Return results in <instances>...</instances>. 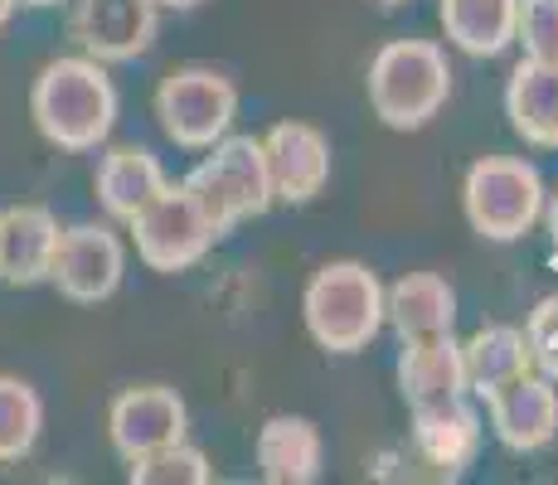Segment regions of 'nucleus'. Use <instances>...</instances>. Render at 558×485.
Wrapping results in <instances>:
<instances>
[{
  "mask_svg": "<svg viewBox=\"0 0 558 485\" xmlns=\"http://www.w3.org/2000/svg\"><path fill=\"white\" fill-rule=\"evenodd\" d=\"M117 112H122L117 83L107 78V63L88 53L45 63L29 88V117L39 136L59 150H98L112 136Z\"/></svg>",
  "mask_w": 558,
  "mask_h": 485,
  "instance_id": "f257e3e1",
  "label": "nucleus"
},
{
  "mask_svg": "<svg viewBox=\"0 0 558 485\" xmlns=\"http://www.w3.org/2000/svg\"><path fill=\"white\" fill-rule=\"evenodd\" d=\"M364 88L389 132H423L452 97V63L437 39H389L369 59Z\"/></svg>",
  "mask_w": 558,
  "mask_h": 485,
  "instance_id": "f03ea898",
  "label": "nucleus"
},
{
  "mask_svg": "<svg viewBox=\"0 0 558 485\" xmlns=\"http://www.w3.org/2000/svg\"><path fill=\"white\" fill-rule=\"evenodd\" d=\"M302 316L320 350L360 354L384 330V282L355 257L326 263L302 291Z\"/></svg>",
  "mask_w": 558,
  "mask_h": 485,
  "instance_id": "7ed1b4c3",
  "label": "nucleus"
},
{
  "mask_svg": "<svg viewBox=\"0 0 558 485\" xmlns=\"http://www.w3.org/2000/svg\"><path fill=\"white\" fill-rule=\"evenodd\" d=\"M199 199V209L209 214V223L219 229V239H229L239 223L263 219L272 209V175H267V156L257 136H219L209 146V156L180 180Z\"/></svg>",
  "mask_w": 558,
  "mask_h": 485,
  "instance_id": "20e7f679",
  "label": "nucleus"
},
{
  "mask_svg": "<svg viewBox=\"0 0 558 485\" xmlns=\"http://www.w3.org/2000/svg\"><path fill=\"white\" fill-rule=\"evenodd\" d=\"M544 199V175L520 156H481L461 185L466 223L486 243H520L539 223Z\"/></svg>",
  "mask_w": 558,
  "mask_h": 485,
  "instance_id": "39448f33",
  "label": "nucleus"
},
{
  "mask_svg": "<svg viewBox=\"0 0 558 485\" xmlns=\"http://www.w3.org/2000/svg\"><path fill=\"white\" fill-rule=\"evenodd\" d=\"M126 229H132L136 257L151 272H185V267L204 263V253L219 243V229L199 209V199L185 185H170V180H166V190L151 194L126 219Z\"/></svg>",
  "mask_w": 558,
  "mask_h": 485,
  "instance_id": "423d86ee",
  "label": "nucleus"
},
{
  "mask_svg": "<svg viewBox=\"0 0 558 485\" xmlns=\"http://www.w3.org/2000/svg\"><path fill=\"white\" fill-rule=\"evenodd\" d=\"M156 117L175 146L209 150L219 136H229L233 117H239V88H233V78H223L219 69L185 63V69L160 78Z\"/></svg>",
  "mask_w": 558,
  "mask_h": 485,
  "instance_id": "0eeeda50",
  "label": "nucleus"
},
{
  "mask_svg": "<svg viewBox=\"0 0 558 485\" xmlns=\"http://www.w3.org/2000/svg\"><path fill=\"white\" fill-rule=\"evenodd\" d=\"M126 277V243L107 223H73L59 229V247L49 263V282L59 287L63 301L73 306H98L117 296Z\"/></svg>",
  "mask_w": 558,
  "mask_h": 485,
  "instance_id": "6e6552de",
  "label": "nucleus"
},
{
  "mask_svg": "<svg viewBox=\"0 0 558 485\" xmlns=\"http://www.w3.org/2000/svg\"><path fill=\"white\" fill-rule=\"evenodd\" d=\"M160 5L156 0H73L69 39L98 63H132L156 45Z\"/></svg>",
  "mask_w": 558,
  "mask_h": 485,
  "instance_id": "1a4fd4ad",
  "label": "nucleus"
},
{
  "mask_svg": "<svg viewBox=\"0 0 558 485\" xmlns=\"http://www.w3.org/2000/svg\"><path fill=\"white\" fill-rule=\"evenodd\" d=\"M190 433V408L175 388L166 384H142V388H122L107 408V437L112 451L132 466V461L151 457L160 447H175Z\"/></svg>",
  "mask_w": 558,
  "mask_h": 485,
  "instance_id": "9d476101",
  "label": "nucleus"
},
{
  "mask_svg": "<svg viewBox=\"0 0 558 485\" xmlns=\"http://www.w3.org/2000/svg\"><path fill=\"white\" fill-rule=\"evenodd\" d=\"M481 437H486V427H481V413L471 398L423 408V413H413V427H408V461L427 481H461L476 466Z\"/></svg>",
  "mask_w": 558,
  "mask_h": 485,
  "instance_id": "9b49d317",
  "label": "nucleus"
},
{
  "mask_svg": "<svg viewBox=\"0 0 558 485\" xmlns=\"http://www.w3.org/2000/svg\"><path fill=\"white\" fill-rule=\"evenodd\" d=\"M267 175H272V199L311 204L330 185V136L311 122H277L263 136Z\"/></svg>",
  "mask_w": 558,
  "mask_h": 485,
  "instance_id": "f8f14e48",
  "label": "nucleus"
},
{
  "mask_svg": "<svg viewBox=\"0 0 558 485\" xmlns=\"http://www.w3.org/2000/svg\"><path fill=\"white\" fill-rule=\"evenodd\" d=\"M399 393H403L408 413H423V408H442V403H457V398H471L461 340L457 336L408 340L403 354H399Z\"/></svg>",
  "mask_w": 558,
  "mask_h": 485,
  "instance_id": "ddd939ff",
  "label": "nucleus"
},
{
  "mask_svg": "<svg viewBox=\"0 0 558 485\" xmlns=\"http://www.w3.org/2000/svg\"><path fill=\"white\" fill-rule=\"evenodd\" d=\"M490 427L510 451H544L558 437V388L544 374H524L486 398Z\"/></svg>",
  "mask_w": 558,
  "mask_h": 485,
  "instance_id": "4468645a",
  "label": "nucleus"
},
{
  "mask_svg": "<svg viewBox=\"0 0 558 485\" xmlns=\"http://www.w3.org/2000/svg\"><path fill=\"white\" fill-rule=\"evenodd\" d=\"M253 457L257 476L267 485H316L326 471V441H320V427L311 417L277 413L257 427Z\"/></svg>",
  "mask_w": 558,
  "mask_h": 485,
  "instance_id": "2eb2a0df",
  "label": "nucleus"
},
{
  "mask_svg": "<svg viewBox=\"0 0 558 485\" xmlns=\"http://www.w3.org/2000/svg\"><path fill=\"white\" fill-rule=\"evenodd\" d=\"M384 326H393L399 344L452 336L457 326V291L437 272H403L393 287H384Z\"/></svg>",
  "mask_w": 558,
  "mask_h": 485,
  "instance_id": "dca6fc26",
  "label": "nucleus"
},
{
  "mask_svg": "<svg viewBox=\"0 0 558 485\" xmlns=\"http://www.w3.org/2000/svg\"><path fill=\"white\" fill-rule=\"evenodd\" d=\"M53 247H59V219L45 204H10V209H0V282L10 287L49 282Z\"/></svg>",
  "mask_w": 558,
  "mask_h": 485,
  "instance_id": "f3484780",
  "label": "nucleus"
},
{
  "mask_svg": "<svg viewBox=\"0 0 558 485\" xmlns=\"http://www.w3.org/2000/svg\"><path fill=\"white\" fill-rule=\"evenodd\" d=\"M506 117L524 146L558 150V59H520L506 83Z\"/></svg>",
  "mask_w": 558,
  "mask_h": 485,
  "instance_id": "a211bd4d",
  "label": "nucleus"
},
{
  "mask_svg": "<svg viewBox=\"0 0 558 485\" xmlns=\"http://www.w3.org/2000/svg\"><path fill=\"white\" fill-rule=\"evenodd\" d=\"M93 190H98V204L107 219L126 223L151 194L166 190V170H160V160L146 146H107Z\"/></svg>",
  "mask_w": 558,
  "mask_h": 485,
  "instance_id": "6ab92c4d",
  "label": "nucleus"
},
{
  "mask_svg": "<svg viewBox=\"0 0 558 485\" xmlns=\"http://www.w3.org/2000/svg\"><path fill=\"white\" fill-rule=\"evenodd\" d=\"M461 360H466V388L471 398L486 403L490 393H500L506 384L534 374V354L520 326H481L476 336L461 344Z\"/></svg>",
  "mask_w": 558,
  "mask_h": 485,
  "instance_id": "aec40b11",
  "label": "nucleus"
},
{
  "mask_svg": "<svg viewBox=\"0 0 558 485\" xmlns=\"http://www.w3.org/2000/svg\"><path fill=\"white\" fill-rule=\"evenodd\" d=\"M514 15H520V0H442L437 5L442 35L471 59L506 53L514 45Z\"/></svg>",
  "mask_w": 558,
  "mask_h": 485,
  "instance_id": "412c9836",
  "label": "nucleus"
},
{
  "mask_svg": "<svg viewBox=\"0 0 558 485\" xmlns=\"http://www.w3.org/2000/svg\"><path fill=\"white\" fill-rule=\"evenodd\" d=\"M39 433H45V398L35 393V384L0 374V466L25 461Z\"/></svg>",
  "mask_w": 558,
  "mask_h": 485,
  "instance_id": "4be33fe9",
  "label": "nucleus"
},
{
  "mask_svg": "<svg viewBox=\"0 0 558 485\" xmlns=\"http://www.w3.org/2000/svg\"><path fill=\"white\" fill-rule=\"evenodd\" d=\"M126 476H132V485H204V481H214V471L199 447L175 441V447H160L151 457L132 461Z\"/></svg>",
  "mask_w": 558,
  "mask_h": 485,
  "instance_id": "5701e85b",
  "label": "nucleus"
},
{
  "mask_svg": "<svg viewBox=\"0 0 558 485\" xmlns=\"http://www.w3.org/2000/svg\"><path fill=\"white\" fill-rule=\"evenodd\" d=\"M514 45H524V59H558V0H520Z\"/></svg>",
  "mask_w": 558,
  "mask_h": 485,
  "instance_id": "b1692460",
  "label": "nucleus"
},
{
  "mask_svg": "<svg viewBox=\"0 0 558 485\" xmlns=\"http://www.w3.org/2000/svg\"><path fill=\"white\" fill-rule=\"evenodd\" d=\"M524 340H530L534 369H539L544 379H554V384H558V291H554V296H544L539 306L530 311Z\"/></svg>",
  "mask_w": 558,
  "mask_h": 485,
  "instance_id": "393cba45",
  "label": "nucleus"
},
{
  "mask_svg": "<svg viewBox=\"0 0 558 485\" xmlns=\"http://www.w3.org/2000/svg\"><path fill=\"white\" fill-rule=\"evenodd\" d=\"M539 219H544V229H549V243H554V263H558V194H554V199H544V214H539Z\"/></svg>",
  "mask_w": 558,
  "mask_h": 485,
  "instance_id": "a878e982",
  "label": "nucleus"
},
{
  "mask_svg": "<svg viewBox=\"0 0 558 485\" xmlns=\"http://www.w3.org/2000/svg\"><path fill=\"white\" fill-rule=\"evenodd\" d=\"M160 10H195V5H204V0H156Z\"/></svg>",
  "mask_w": 558,
  "mask_h": 485,
  "instance_id": "bb28decb",
  "label": "nucleus"
},
{
  "mask_svg": "<svg viewBox=\"0 0 558 485\" xmlns=\"http://www.w3.org/2000/svg\"><path fill=\"white\" fill-rule=\"evenodd\" d=\"M10 15H15V0H0V29L10 25Z\"/></svg>",
  "mask_w": 558,
  "mask_h": 485,
  "instance_id": "cd10ccee",
  "label": "nucleus"
},
{
  "mask_svg": "<svg viewBox=\"0 0 558 485\" xmlns=\"http://www.w3.org/2000/svg\"><path fill=\"white\" fill-rule=\"evenodd\" d=\"M15 5H29V10H49V5H63V0H15Z\"/></svg>",
  "mask_w": 558,
  "mask_h": 485,
  "instance_id": "c85d7f7f",
  "label": "nucleus"
},
{
  "mask_svg": "<svg viewBox=\"0 0 558 485\" xmlns=\"http://www.w3.org/2000/svg\"><path fill=\"white\" fill-rule=\"evenodd\" d=\"M384 5H403V0H384Z\"/></svg>",
  "mask_w": 558,
  "mask_h": 485,
  "instance_id": "c756f323",
  "label": "nucleus"
}]
</instances>
